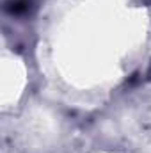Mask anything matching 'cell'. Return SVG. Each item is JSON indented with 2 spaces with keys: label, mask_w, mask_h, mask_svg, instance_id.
<instances>
[{
  "label": "cell",
  "mask_w": 151,
  "mask_h": 153,
  "mask_svg": "<svg viewBox=\"0 0 151 153\" xmlns=\"http://www.w3.org/2000/svg\"><path fill=\"white\" fill-rule=\"evenodd\" d=\"M9 9L14 14H21V13L29 11V0H14L13 4H9Z\"/></svg>",
  "instance_id": "obj_1"
}]
</instances>
